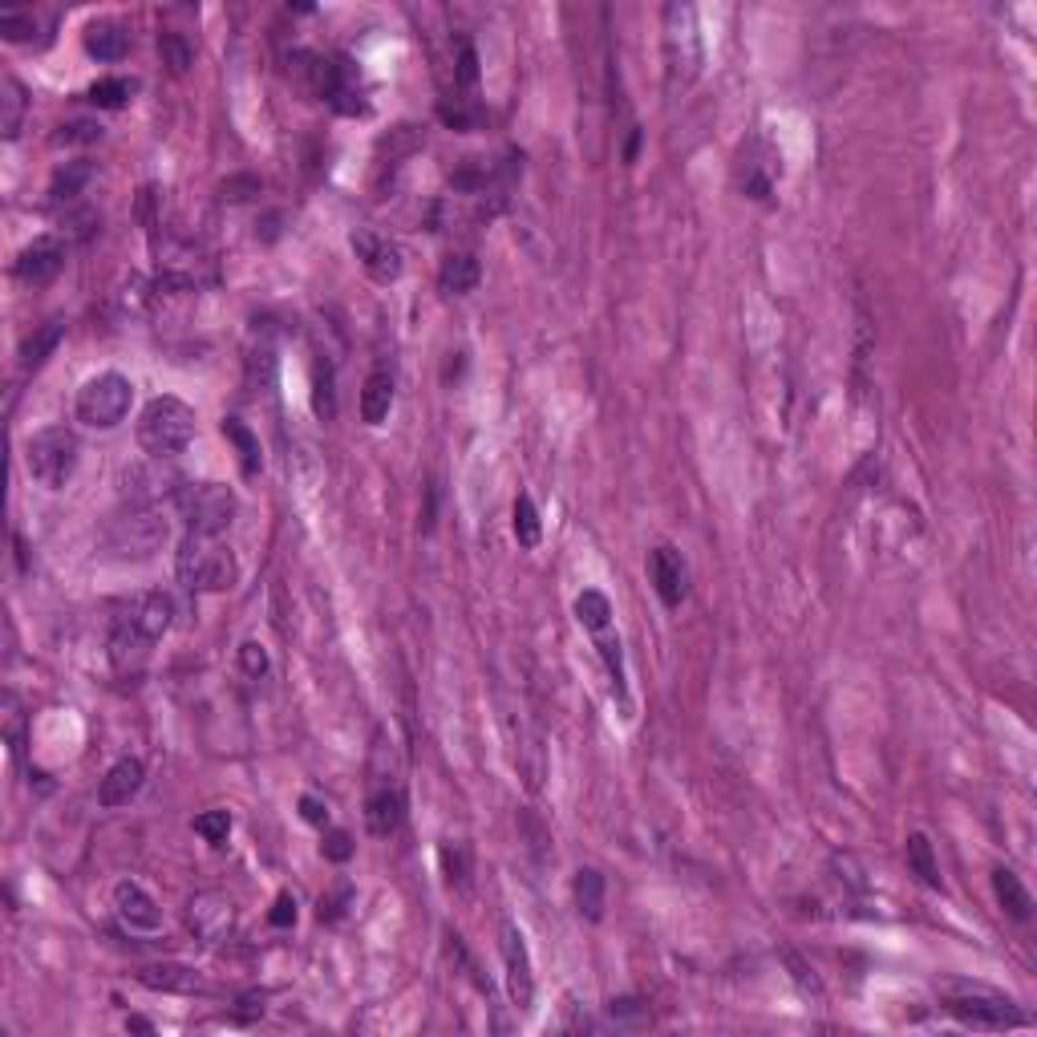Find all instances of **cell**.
Wrapping results in <instances>:
<instances>
[{
  "label": "cell",
  "mask_w": 1037,
  "mask_h": 1037,
  "mask_svg": "<svg viewBox=\"0 0 1037 1037\" xmlns=\"http://www.w3.org/2000/svg\"><path fill=\"white\" fill-rule=\"evenodd\" d=\"M166 543V519L154 511L151 503H126L106 523L97 527V552L118 564H142L154 559Z\"/></svg>",
  "instance_id": "obj_1"
},
{
  "label": "cell",
  "mask_w": 1037,
  "mask_h": 1037,
  "mask_svg": "<svg viewBox=\"0 0 1037 1037\" xmlns=\"http://www.w3.org/2000/svg\"><path fill=\"white\" fill-rule=\"evenodd\" d=\"M175 576L187 592H232L239 580L236 552L211 535H187L175 555Z\"/></svg>",
  "instance_id": "obj_2"
},
{
  "label": "cell",
  "mask_w": 1037,
  "mask_h": 1037,
  "mask_svg": "<svg viewBox=\"0 0 1037 1037\" xmlns=\"http://www.w3.org/2000/svg\"><path fill=\"white\" fill-rule=\"evenodd\" d=\"M195 422H199V417H195V410L182 398H170V393L151 398L146 410L139 414L142 455L158 458V462L182 455V450L195 443Z\"/></svg>",
  "instance_id": "obj_3"
},
{
  "label": "cell",
  "mask_w": 1037,
  "mask_h": 1037,
  "mask_svg": "<svg viewBox=\"0 0 1037 1037\" xmlns=\"http://www.w3.org/2000/svg\"><path fill=\"white\" fill-rule=\"evenodd\" d=\"M78 458H82V443H78V434L66 426L37 429L25 446L28 474H33L45 491H61V486L70 483L73 471H78Z\"/></svg>",
  "instance_id": "obj_4"
},
{
  "label": "cell",
  "mask_w": 1037,
  "mask_h": 1037,
  "mask_svg": "<svg viewBox=\"0 0 1037 1037\" xmlns=\"http://www.w3.org/2000/svg\"><path fill=\"white\" fill-rule=\"evenodd\" d=\"M175 498H179L187 535H211V540H220L239 515L236 491L223 483H187Z\"/></svg>",
  "instance_id": "obj_5"
},
{
  "label": "cell",
  "mask_w": 1037,
  "mask_h": 1037,
  "mask_svg": "<svg viewBox=\"0 0 1037 1037\" xmlns=\"http://www.w3.org/2000/svg\"><path fill=\"white\" fill-rule=\"evenodd\" d=\"M130 405H134V386H130V377L97 374L78 389L73 414H78V422L90 429H114L126 422Z\"/></svg>",
  "instance_id": "obj_6"
},
{
  "label": "cell",
  "mask_w": 1037,
  "mask_h": 1037,
  "mask_svg": "<svg viewBox=\"0 0 1037 1037\" xmlns=\"http://www.w3.org/2000/svg\"><path fill=\"white\" fill-rule=\"evenodd\" d=\"M664 66H669L673 85H690L702 73V33H697V13L690 4L664 9Z\"/></svg>",
  "instance_id": "obj_7"
},
{
  "label": "cell",
  "mask_w": 1037,
  "mask_h": 1037,
  "mask_svg": "<svg viewBox=\"0 0 1037 1037\" xmlns=\"http://www.w3.org/2000/svg\"><path fill=\"white\" fill-rule=\"evenodd\" d=\"M498 948H503V965H507V993H511V1005L519 1013H527L535 1005V973H531V953H527L523 932L515 924H503Z\"/></svg>",
  "instance_id": "obj_8"
},
{
  "label": "cell",
  "mask_w": 1037,
  "mask_h": 1037,
  "mask_svg": "<svg viewBox=\"0 0 1037 1037\" xmlns=\"http://www.w3.org/2000/svg\"><path fill=\"white\" fill-rule=\"evenodd\" d=\"M944 1010L953 1013L961 1025H973V1029H1013V1025H1025V1017L1013 1010L1010 1001L1001 997H989L981 989H973L965 997H948Z\"/></svg>",
  "instance_id": "obj_9"
},
{
  "label": "cell",
  "mask_w": 1037,
  "mask_h": 1037,
  "mask_svg": "<svg viewBox=\"0 0 1037 1037\" xmlns=\"http://www.w3.org/2000/svg\"><path fill=\"white\" fill-rule=\"evenodd\" d=\"M349 248H353L361 268H365L369 280H377V284H393V280H401V272H405V260H401L398 244L369 232V227H357V232L349 236Z\"/></svg>",
  "instance_id": "obj_10"
},
{
  "label": "cell",
  "mask_w": 1037,
  "mask_h": 1037,
  "mask_svg": "<svg viewBox=\"0 0 1037 1037\" xmlns=\"http://www.w3.org/2000/svg\"><path fill=\"white\" fill-rule=\"evenodd\" d=\"M61 268H66V244L57 236H37L16 256L13 276L21 284H28V288H45V284H54L61 276Z\"/></svg>",
  "instance_id": "obj_11"
},
{
  "label": "cell",
  "mask_w": 1037,
  "mask_h": 1037,
  "mask_svg": "<svg viewBox=\"0 0 1037 1037\" xmlns=\"http://www.w3.org/2000/svg\"><path fill=\"white\" fill-rule=\"evenodd\" d=\"M114 912L130 932H142V936L163 932V908L139 880H118L114 884Z\"/></svg>",
  "instance_id": "obj_12"
},
{
  "label": "cell",
  "mask_w": 1037,
  "mask_h": 1037,
  "mask_svg": "<svg viewBox=\"0 0 1037 1037\" xmlns=\"http://www.w3.org/2000/svg\"><path fill=\"white\" fill-rule=\"evenodd\" d=\"M187 924L203 944H220L232 924H236V904L223 896V892H199L187 904Z\"/></svg>",
  "instance_id": "obj_13"
},
{
  "label": "cell",
  "mask_w": 1037,
  "mask_h": 1037,
  "mask_svg": "<svg viewBox=\"0 0 1037 1037\" xmlns=\"http://www.w3.org/2000/svg\"><path fill=\"white\" fill-rule=\"evenodd\" d=\"M154 640L142 633L139 624H130L126 616H118L110 628V640H106V657H110V664L122 673V677H130V673H142V664H146V657H151Z\"/></svg>",
  "instance_id": "obj_14"
},
{
  "label": "cell",
  "mask_w": 1037,
  "mask_h": 1037,
  "mask_svg": "<svg viewBox=\"0 0 1037 1037\" xmlns=\"http://www.w3.org/2000/svg\"><path fill=\"white\" fill-rule=\"evenodd\" d=\"M142 787H146V766H142V758H118L110 770H106V778L97 782V806H106V811L130 806V802L142 794Z\"/></svg>",
  "instance_id": "obj_15"
},
{
  "label": "cell",
  "mask_w": 1037,
  "mask_h": 1037,
  "mask_svg": "<svg viewBox=\"0 0 1037 1037\" xmlns=\"http://www.w3.org/2000/svg\"><path fill=\"white\" fill-rule=\"evenodd\" d=\"M649 576L664 609H681V600L690 592V576H685V564H681V555L673 547H657L649 555Z\"/></svg>",
  "instance_id": "obj_16"
},
{
  "label": "cell",
  "mask_w": 1037,
  "mask_h": 1037,
  "mask_svg": "<svg viewBox=\"0 0 1037 1037\" xmlns=\"http://www.w3.org/2000/svg\"><path fill=\"white\" fill-rule=\"evenodd\" d=\"M329 102L337 114H369V102H365V85H361V70L349 61V57H332V85H329Z\"/></svg>",
  "instance_id": "obj_17"
},
{
  "label": "cell",
  "mask_w": 1037,
  "mask_h": 1037,
  "mask_svg": "<svg viewBox=\"0 0 1037 1037\" xmlns=\"http://www.w3.org/2000/svg\"><path fill=\"white\" fill-rule=\"evenodd\" d=\"M401 818H405V794H401L398 782L374 787V794L365 802V827H369V835H377V839L398 835Z\"/></svg>",
  "instance_id": "obj_18"
},
{
  "label": "cell",
  "mask_w": 1037,
  "mask_h": 1037,
  "mask_svg": "<svg viewBox=\"0 0 1037 1037\" xmlns=\"http://www.w3.org/2000/svg\"><path fill=\"white\" fill-rule=\"evenodd\" d=\"M122 616L130 624H139L151 640H163V633L175 624V600H170L166 592H142L126 604Z\"/></svg>",
  "instance_id": "obj_19"
},
{
  "label": "cell",
  "mask_w": 1037,
  "mask_h": 1037,
  "mask_svg": "<svg viewBox=\"0 0 1037 1037\" xmlns=\"http://www.w3.org/2000/svg\"><path fill=\"white\" fill-rule=\"evenodd\" d=\"M139 981L154 993H203V977L199 968L179 965V961H163V965H146L139 973Z\"/></svg>",
  "instance_id": "obj_20"
},
{
  "label": "cell",
  "mask_w": 1037,
  "mask_h": 1037,
  "mask_svg": "<svg viewBox=\"0 0 1037 1037\" xmlns=\"http://www.w3.org/2000/svg\"><path fill=\"white\" fill-rule=\"evenodd\" d=\"M85 54L94 61H122L130 54V33H126L118 21H94L85 25Z\"/></svg>",
  "instance_id": "obj_21"
},
{
  "label": "cell",
  "mask_w": 1037,
  "mask_h": 1037,
  "mask_svg": "<svg viewBox=\"0 0 1037 1037\" xmlns=\"http://www.w3.org/2000/svg\"><path fill=\"white\" fill-rule=\"evenodd\" d=\"M479 280H483V268H479V260H474L471 251H455V256H446L443 268H438V288H443L446 296H467V292L479 288Z\"/></svg>",
  "instance_id": "obj_22"
},
{
  "label": "cell",
  "mask_w": 1037,
  "mask_h": 1037,
  "mask_svg": "<svg viewBox=\"0 0 1037 1037\" xmlns=\"http://www.w3.org/2000/svg\"><path fill=\"white\" fill-rule=\"evenodd\" d=\"M393 410V377L386 369H374L365 377V389H361V422L365 426H381Z\"/></svg>",
  "instance_id": "obj_23"
},
{
  "label": "cell",
  "mask_w": 1037,
  "mask_h": 1037,
  "mask_svg": "<svg viewBox=\"0 0 1037 1037\" xmlns=\"http://www.w3.org/2000/svg\"><path fill=\"white\" fill-rule=\"evenodd\" d=\"M904 859H908V872H912L920 884L932 887V892H941V887H944L941 863H936V851H932V844H928L924 830H912V835L904 839Z\"/></svg>",
  "instance_id": "obj_24"
},
{
  "label": "cell",
  "mask_w": 1037,
  "mask_h": 1037,
  "mask_svg": "<svg viewBox=\"0 0 1037 1037\" xmlns=\"http://www.w3.org/2000/svg\"><path fill=\"white\" fill-rule=\"evenodd\" d=\"M61 341H66V320H45L42 329H33V337L21 345V369H25V374H37L45 361L57 353Z\"/></svg>",
  "instance_id": "obj_25"
},
{
  "label": "cell",
  "mask_w": 1037,
  "mask_h": 1037,
  "mask_svg": "<svg viewBox=\"0 0 1037 1037\" xmlns=\"http://www.w3.org/2000/svg\"><path fill=\"white\" fill-rule=\"evenodd\" d=\"M571 896H576V908H580L584 920H604V896H609V884L596 868H580L576 880H571Z\"/></svg>",
  "instance_id": "obj_26"
},
{
  "label": "cell",
  "mask_w": 1037,
  "mask_h": 1037,
  "mask_svg": "<svg viewBox=\"0 0 1037 1037\" xmlns=\"http://www.w3.org/2000/svg\"><path fill=\"white\" fill-rule=\"evenodd\" d=\"M993 892H997V904L1005 908V912L1013 916V920H1029L1034 916V899H1029V892H1025V884L1017 880V872H1010V868H997L993 872Z\"/></svg>",
  "instance_id": "obj_27"
},
{
  "label": "cell",
  "mask_w": 1037,
  "mask_h": 1037,
  "mask_svg": "<svg viewBox=\"0 0 1037 1037\" xmlns=\"http://www.w3.org/2000/svg\"><path fill=\"white\" fill-rule=\"evenodd\" d=\"M25 106H28V97L25 90H21V82H16V78H4V82H0V134H4V142L21 139Z\"/></svg>",
  "instance_id": "obj_28"
},
{
  "label": "cell",
  "mask_w": 1037,
  "mask_h": 1037,
  "mask_svg": "<svg viewBox=\"0 0 1037 1037\" xmlns=\"http://www.w3.org/2000/svg\"><path fill=\"white\" fill-rule=\"evenodd\" d=\"M223 438L227 443H236V450H239V462H244V474H260V467H263V458H260V438L251 434L239 417H223Z\"/></svg>",
  "instance_id": "obj_29"
},
{
  "label": "cell",
  "mask_w": 1037,
  "mask_h": 1037,
  "mask_svg": "<svg viewBox=\"0 0 1037 1037\" xmlns=\"http://www.w3.org/2000/svg\"><path fill=\"white\" fill-rule=\"evenodd\" d=\"M90 179H94V166H90V163H66V166H61V170L54 175V182H49V195H54V203H70V199L85 195Z\"/></svg>",
  "instance_id": "obj_30"
},
{
  "label": "cell",
  "mask_w": 1037,
  "mask_h": 1037,
  "mask_svg": "<svg viewBox=\"0 0 1037 1037\" xmlns=\"http://www.w3.org/2000/svg\"><path fill=\"white\" fill-rule=\"evenodd\" d=\"M576 621H580L588 633H604L612 624V600L604 592H596V588H584V592L576 596Z\"/></svg>",
  "instance_id": "obj_31"
},
{
  "label": "cell",
  "mask_w": 1037,
  "mask_h": 1037,
  "mask_svg": "<svg viewBox=\"0 0 1037 1037\" xmlns=\"http://www.w3.org/2000/svg\"><path fill=\"white\" fill-rule=\"evenodd\" d=\"M158 57H163V66L175 78H182V73L195 66V45L182 37V33H175V28H163L158 33Z\"/></svg>",
  "instance_id": "obj_32"
},
{
  "label": "cell",
  "mask_w": 1037,
  "mask_h": 1037,
  "mask_svg": "<svg viewBox=\"0 0 1037 1037\" xmlns=\"http://www.w3.org/2000/svg\"><path fill=\"white\" fill-rule=\"evenodd\" d=\"M511 527H515V540H519V547H540L543 540V523H540V511H535V503H531V495H519L511 507Z\"/></svg>",
  "instance_id": "obj_33"
},
{
  "label": "cell",
  "mask_w": 1037,
  "mask_h": 1037,
  "mask_svg": "<svg viewBox=\"0 0 1037 1037\" xmlns=\"http://www.w3.org/2000/svg\"><path fill=\"white\" fill-rule=\"evenodd\" d=\"M134 90H139V82H130V78H102V82L90 85V102H94L97 110H122L126 102L134 97Z\"/></svg>",
  "instance_id": "obj_34"
},
{
  "label": "cell",
  "mask_w": 1037,
  "mask_h": 1037,
  "mask_svg": "<svg viewBox=\"0 0 1037 1037\" xmlns=\"http://www.w3.org/2000/svg\"><path fill=\"white\" fill-rule=\"evenodd\" d=\"M596 649H600V657H604V669H609L612 690H616V697H621V706H628V697H624V652H621V637H612L609 628H604V633H596Z\"/></svg>",
  "instance_id": "obj_35"
},
{
  "label": "cell",
  "mask_w": 1037,
  "mask_h": 1037,
  "mask_svg": "<svg viewBox=\"0 0 1037 1037\" xmlns=\"http://www.w3.org/2000/svg\"><path fill=\"white\" fill-rule=\"evenodd\" d=\"M37 28H42V16L33 13V9H4L0 13V33H4V42H33L37 37Z\"/></svg>",
  "instance_id": "obj_36"
},
{
  "label": "cell",
  "mask_w": 1037,
  "mask_h": 1037,
  "mask_svg": "<svg viewBox=\"0 0 1037 1037\" xmlns=\"http://www.w3.org/2000/svg\"><path fill=\"white\" fill-rule=\"evenodd\" d=\"M443 872L446 884L458 887V892L471 887V851H467V844H443Z\"/></svg>",
  "instance_id": "obj_37"
},
{
  "label": "cell",
  "mask_w": 1037,
  "mask_h": 1037,
  "mask_svg": "<svg viewBox=\"0 0 1037 1037\" xmlns=\"http://www.w3.org/2000/svg\"><path fill=\"white\" fill-rule=\"evenodd\" d=\"M102 139V122H94V118H73V122H61L57 126L54 142L57 146H90V142Z\"/></svg>",
  "instance_id": "obj_38"
},
{
  "label": "cell",
  "mask_w": 1037,
  "mask_h": 1037,
  "mask_svg": "<svg viewBox=\"0 0 1037 1037\" xmlns=\"http://www.w3.org/2000/svg\"><path fill=\"white\" fill-rule=\"evenodd\" d=\"M195 835L208 839L211 847H223L227 835H232V815H227V811H203V815L195 818Z\"/></svg>",
  "instance_id": "obj_39"
},
{
  "label": "cell",
  "mask_w": 1037,
  "mask_h": 1037,
  "mask_svg": "<svg viewBox=\"0 0 1037 1037\" xmlns=\"http://www.w3.org/2000/svg\"><path fill=\"white\" fill-rule=\"evenodd\" d=\"M313 410H317V417H332V414H337L332 374H329V365H325V374H320V361L313 365Z\"/></svg>",
  "instance_id": "obj_40"
},
{
  "label": "cell",
  "mask_w": 1037,
  "mask_h": 1037,
  "mask_svg": "<svg viewBox=\"0 0 1037 1037\" xmlns=\"http://www.w3.org/2000/svg\"><path fill=\"white\" fill-rule=\"evenodd\" d=\"M609 1017L616 1025H645L649 1022V1005L640 997H621V1001H609Z\"/></svg>",
  "instance_id": "obj_41"
},
{
  "label": "cell",
  "mask_w": 1037,
  "mask_h": 1037,
  "mask_svg": "<svg viewBox=\"0 0 1037 1037\" xmlns=\"http://www.w3.org/2000/svg\"><path fill=\"white\" fill-rule=\"evenodd\" d=\"M239 669H244V673H248L251 681L268 677L272 661H268V652H263L260 640H244V645H239Z\"/></svg>",
  "instance_id": "obj_42"
},
{
  "label": "cell",
  "mask_w": 1037,
  "mask_h": 1037,
  "mask_svg": "<svg viewBox=\"0 0 1037 1037\" xmlns=\"http://www.w3.org/2000/svg\"><path fill=\"white\" fill-rule=\"evenodd\" d=\"M455 82L462 85V90H474V85H479V54H474L471 42H458Z\"/></svg>",
  "instance_id": "obj_43"
},
{
  "label": "cell",
  "mask_w": 1037,
  "mask_h": 1037,
  "mask_svg": "<svg viewBox=\"0 0 1037 1037\" xmlns=\"http://www.w3.org/2000/svg\"><path fill=\"white\" fill-rule=\"evenodd\" d=\"M353 904V887L349 884H341V887H332L329 896H320V908H317V916L325 920V924H337L341 916H345V908Z\"/></svg>",
  "instance_id": "obj_44"
},
{
  "label": "cell",
  "mask_w": 1037,
  "mask_h": 1037,
  "mask_svg": "<svg viewBox=\"0 0 1037 1037\" xmlns=\"http://www.w3.org/2000/svg\"><path fill=\"white\" fill-rule=\"evenodd\" d=\"M320 856L329 859V863H345V859L353 856V839H349V830H341V827L325 830V839H320Z\"/></svg>",
  "instance_id": "obj_45"
},
{
  "label": "cell",
  "mask_w": 1037,
  "mask_h": 1037,
  "mask_svg": "<svg viewBox=\"0 0 1037 1037\" xmlns=\"http://www.w3.org/2000/svg\"><path fill=\"white\" fill-rule=\"evenodd\" d=\"M301 815L313 827H329V802H320L317 794H301Z\"/></svg>",
  "instance_id": "obj_46"
},
{
  "label": "cell",
  "mask_w": 1037,
  "mask_h": 1037,
  "mask_svg": "<svg viewBox=\"0 0 1037 1037\" xmlns=\"http://www.w3.org/2000/svg\"><path fill=\"white\" fill-rule=\"evenodd\" d=\"M443 122L455 126V130H474V126H479V114L467 110V106H450V102H443Z\"/></svg>",
  "instance_id": "obj_47"
},
{
  "label": "cell",
  "mask_w": 1037,
  "mask_h": 1037,
  "mask_svg": "<svg viewBox=\"0 0 1037 1037\" xmlns=\"http://www.w3.org/2000/svg\"><path fill=\"white\" fill-rule=\"evenodd\" d=\"M276 928H292L296 924V899L288 896V892H280L276 896V908H272V916H268Z\"/></svg>",
  "instance_id": "obj_48"
},
{
  "label": "cell",
  "mask_w": 1037,
  "mask_h": 1037,
  "mask_svg": "<svg viewBox=\"0 0 1037 1037\" xmlns=\"http://www.w3.org/2000/svg\"><path fill=\"white\" fill-rule=\"evenodd\" d=\"M239 191H260V182H256V179H232V182H223V199L239 203V199H244Z\"/></svg>",
  "instance_id": "obj_49"
},
{
  "label": "cell",
  "mask_w": 1037,
  "mask_h": 1037,
  "mask_svg": "<svg viewBox=\"0 0 1037 1037\" xmlns=\"http://www.w3.org/2000/svg\"><path fill=\"white\" fill-rule=\"evenodd\" d=\"M126 1029H142V1034H151V1022H142V1017H130V1022H126Z\"/></svg>",
  "instance_id": "obj_50"
}]
</instances>
